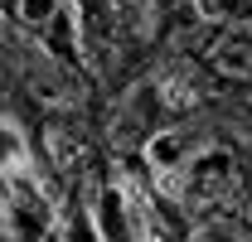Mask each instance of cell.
<instances>
[{
	"label": "cell",
	"mask_w": 252,
	"mask_h": 242,
	"mask_svg": "<svg viewBox=\"0 0 252 242\" xmlns=\"http://www.w3.org/2000/svg\"><path fill=\"white\" fill-rule=\"evenodd\" d=\"M180 155H185V141H180L175 131H156V141H151V160H156L160 170H175Z\"/></svg>",
	"instance_id": "obj_1"
},
{
	"label": "cell",
	"mask_w": 252,
	"mask_h": 242,
	"mask_svg": "<svg viewBox=\"0 0 252 242\" xmlns=\"http://www.w3.org/2000/svg\"><path fill=\"white\" fill-rule=\"evenodd\" d=\"M20 10H25V20H49L54 15V0H25Z\"/></svg>",
	"instance_id": "obj_2"
}]
</instances>
